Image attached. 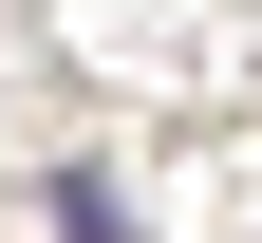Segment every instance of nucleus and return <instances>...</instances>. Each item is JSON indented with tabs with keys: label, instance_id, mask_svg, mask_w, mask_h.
I'll use <instances>...</instances> for the list:
<instances>
[{
	"label": "nucleus",
	"instance_id": "obj_1",
	"mask_svg": "<svg viewBox=\"0 0 262 243\" xmlns=\"http://www.w3.org/2000/svg\"><path fill=\"white\" fill-rule=\"evenodd\" d=\"M56 243H131V206L94 187V168H56Z\"/></svg>",
	"mask_w": 262,
	"mask_h": 243
}]
</instances>
